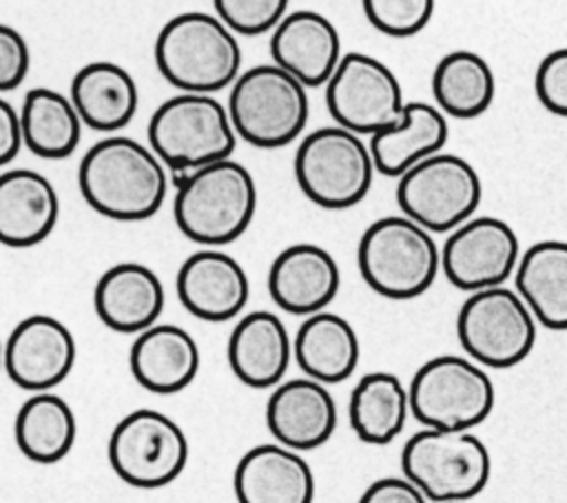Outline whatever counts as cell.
Returning a JSON list of instances; mask_svg holds the SVG:
<instances>
[{
    "label": "cell",
    "mask_w": 567,
    "mask_h": 503,
    "mask_svg": "<svg viewBox=\"0 0 567 503\" xmlns=\"http://www.w3.org/2000/svg\"><path fill=\"white\" fill-rule=\"evenodd\" d=\"M78 186L95 213L117 222H142L162 208L168 175L151 148L131 137L111 135L84 153Z\"/></svg>",
    "instance_id": "obj_1"
},
{
    "label": "cell",
    "mask_w": 567,
    "mask_h": 503,
    "mask_svg": "<svg viewBox=\"0 0 567 503\" xmlns=\"http://www.w3.org/2000/svg\"><path fill=\"white\" fill-rule=\"evenodd\" d=\"M175 188V224L195 244L224 246L235 242L250 226L257 211L255 179L235 160L182 173Z\"/></svg>",
    "instance_id": "obj_2"
},
{
    "label": "cell",
    "mask_w": 567,
    "mask_h": 503,
    "mask_svg": "<svg viewBox=\"0 0 567 503\" xmlns=\"http://www.w3.org/2000/svg\"><path fill=\"white\" fill-rule=\"evenodd\" d=\"M155 64L175 89L210 95L235 84L241 49L235 33L217 16L188 11L162 27L155 40Z\"/></svg>",
    "instance_id": "obj_3"
},
{
    "label": "cell",
    "mask_w": 567,
    "mask_h": 503,
    "mask_svg": "<svg viewBox=\"0 0 567 503\" xmlns=\"http://www.w3.org/2000/svg\"><path fill=\"white\" fill-rule=\"evenodd\" d=\"M363 281L381 297L414 299L423 295L441 270V248L432 233L405 215L374 219L357 246Z\"/></svg>",
    "instance_id": "obj_4"
},
{
    "label": "cell",
    "mask_w": 567,
    "mask_h": 503,
    "mask_svg": "<svg viewBox=\"0 0 567 503\" xmlns=\"http://www.w3.org/2000/svg\"><path fill=\"white\" fill-rule=\"evenodd\" d=\"M235 137L228 109L213 95L202 93L168 97L148 122L151 151L175 175L230 160Z\"/></svg>",
    "instance_id": "obj_5"
},
{
    "label": "cell",
    "mask_w": 567,
    "mask_h": 503,
    "mask_svg": "<svg viewBox=\"0 0 567 503\" xmlns=\"http://www.w3.org/2000/svg\"><path fill=\"white\" fill-rule=\"evenodd\" d=\"M401 470L427 501L465 503L485 490L492 456L472 432L423 428L405 441Z\"/></svg>",
    "instance_id": "obj_6"
},
{
    "label": "cell",
    "mask_w": 567,
    "mask_h": 503,
    "mask_svg": "<svg viewBox=\"0 0 567 503\" xmlns=\"http://www.w3.org/2000/svg\"><path fill=\"white\" fill-rule=\"evenodd\" d=\"M408 399L410 414L423 428L470 432L492 414L496 390L476 361L439 355L419 366L408 386Z\"/></svg>",
    "instance_id": "obj_7"
},
{
    "label": "cell",
    "mask_w": 567,
    "mask_h": 503,
    "mask_svg": "<svg viewBox=\"0 0 567 503\" xmlns=\"http://www.w3.org/2000/svg\"><path fill=\"white\" fill-rule=\"evenodd\" d=\"M310 115L306 86L277 64H257L235 80L228 117L235 133L259 148L290 144Z\"/></svg>",
    "instance_id": "obj_8"
},
{
    "label": "cell",
    "mask_w": 567,
    "mask_h": 503,
    "mask_svg": "<svg viewBox=\"0 0 567 503\" xmlns=\"http://www.w3.org/2000/svg\"><path fill=\"white\" fill-rule=\"evenodd\" d=\"M370 146L341 126L308 133L295 153V179L301 193L321 208L357 206L374 177Z\"/></svg>",
    "instance_id": "obj_9"
},
{
    "label": "cell",
    "mask_w": 567,
    "mask_h": 503,
    "mask_svg": "<svg viewBox=\"0 0 567 503\" xmlns=\"http://www.w3.org/2000/svg\"><path fill=\"white\" fill-rule=\"evenodd\" d=\"M456 337L472 361L503 370L529 357L536 319L516 290L496 286L465 297L456 315Z\"/></svg>",
    "instance_id": "obj_10"
},
{
    "label": "cell",
    "mask_w": 567,
    "mask_h": 503,
    "mask_svg": "<svg viewBox=\"0 0 567 503\" xmlns=\"http://www.w3.org/2000/svg\"><path fill=\"white\" fill-rule=\"evenodd\" d=\"M483 197L476 168L452 153H436L399 177L401 213L427 233H452L474 217Z\"/></svg>",
    "instance_id": "obj_11"
},
{
    "label": "cell",
    "mask_w": 567,
    "mask_h": 503,
    "mask_svg": "<svg viewBox=\"0 0 567 503\" xmlns=\"http://www.w3.org/2000/svg\"><path fill=\"white\" fill-rule=\"evenodd\" d=\"M106 454L113 472L124 483L155 490L173 483L184 472L188 439L164 412L140 408L113 428Z\"/></svg>",
    "instance_id": "obj_12"
},
{
    "label": "cell",
    "mask_w": 567,
    "mask_h": 503,
    "mask_svg": "<svg viewBox=\"0 0 567 503\" xmlns=\"http://www.w3.org/2000/svg\"><path fill=\"white\" fill-rule=\"evenodd\" d=\"M326 106L337 126L372 137L401 117L405 100L388 64L365 53H346L326 84Z\"/></svg>",
    "instance_id": "obj_13"
},
{
    "label": "cell",
    "mask_w": 567,
    "mask_h": 503,
    "mask_svg": "<svg viewBox=\"0 0 567 503\" xmlns=\"http://www.w3.org/2000/svg\"><path fill=\"white\" fill-rule=\"evenodd\" d=\"M520 246L514 228L492 215H478L461 224L441 248L445 279L465 292L503 286L516 273Z\"/></svg>",
    "instance_id": "obj_14"
},
{
    "label": "cell",
    "mask_w": 567,
    "mask_h": 503,
    "mask_svg": "<svg viewBox=\"0 0 567 503\" xmlns=\"http://www.w3.org/2000/svg\"><path fill=\"white\" fill-rule=\"evenodd\" d=\"M71 330L51 315H29L16 324L4 341V370L29 392H49L62 383L75 363Z\"/></svg>",
    "instance_id": "obj_15"
},
{
    "label": "cell",
    "mask_w": 567,
    "mask_h": 503,
    "mask_svg": "<svg viewBox=\"0 0 567 503\" xmlns=\"http://www.w3.org/2000/svg\"><path fill=\"white\" fill-rule=\"evenodd\" d=\"M182 306L204 321H228L237 317L250 292L241 264L221 250H197L184 259L175 279Z\"/></svg>",
    "instance_id": "obj_16"
},
{
    "label": "cell",
    "mask_w": 567,
    "mask_h": 503,
    "mask_svg": "<svg viewBox=\"0 0 567 503\" xmlns=\"http://www.w3.org/2000/svg\"><path fill=\"white\" fill-rule=\"evenodd\" d=\"M341 273L337 259L321 246L301 242L284 248L270 264V299L290 315H317L339 292Z\"/></svg>",
    "instance_id": "obj_17"
},
{
    "label": "cell",
    "mask_w": 567,
    "mask_h": 503,
    "mask_svg": "<svg viewBox=\"0 0 567 503\" xmlns=\"http://www.w3.org/2000/svg\"><path fill=\"white\" fill-rule=\"evenodd\" d=\"M266 425L279 445L295 452L315 450L337 428V403L323 383L308 377L288 379L268 397Z\"/></svg>",
    "instance_id": "obj_18"
},
{
    "label": "cell",
    "mask_w": 567,
    "mask_h": 503,
    "mask_svg": "<svg viewBox=\"0 0 567 503\" xmlns=\"http://www.w3.org/2000/svg\"><path fill=\"white\" fill-rule=\"evenodd\" d=\"M270 55L279 69L306 89L328 84L341 62V38L334 24L310 9L288 13L270 38Z\"/></svg>",
    "instance_id": "obj_19"
},
{
    "label": "cell",
    "mask_w": 567,
    "mask_h": 503,
    "mask_svg": "<svg viewBox=\"0 0 567 503\" xmlns=\"http://www.w3.org/2000/svg\"><path fill=\"white\" fill-rule=\"evenodd\" d=\"M233 490L237 503H312L315 474L299 452L261 443L237 461Z\"/></svg>",
    "instance_id": "obj_20"
},
{
    "label": "cell",
    "mask_w": 567,
    "mask_h": 503,
    "mask_svg": "<svg viewBox=\"0 0 567 503\" xmlns=\"http://www.w3.org/2000/svg\"><path fill=\"white\" fill-rule=\"evenodd\" d=\"M100 321L124 335H140L155 326L164 308V286L155 270L137 261H120L102 273L93 290Z\"/></svg>",
    "instance_id": "obj_21"
},
{
    "label": "cell",
    "mask_w": 567,
    "mask_h": 503,
    "mask_svg": "<svg viewBox=\"0 0 567 503\" xmlns=\"http://www.w3.org/2000/svg\"><path fill=\"white\" fill-rule=\"evenodd\" d=\"M58 215V193L42 173L31 168L0 173V244L35 246L51 235Z\"/></svg>",
    "instance_id": "obj_22"
},
{
    "label": "cell",
    "mask_w": 567,
    "mask_h": 503,
    "mask_svg": "<svg viewBox=\"0 0 567 503\" xmlns=\"http://www.w3.org/2000/svg\"><path fill=\"white\" fill-rule=\"evenodd\" d=\"M292 359V339L270 310L244 315L228 337V366L248 388L279 386Z\"/></svg>",
    "instance_id": "obj_23"
},
{
    "label": "cell",
    "mask_w": 567,
    "mask_h": 503,
    "mask_svg": "<svg viewBox=\"0 0 567 503\" xmlns=\"http://www.w3.org/2000/svg\"><path fill=\"white\" fill-rule=\"evenodd\" d=\"M133 379L148 392L175 394L199 370L197 341L175 324H155L140 332L128 352Z\"/></svg>",
    "instance_id": "obj_24"
},
{
    "label": "cell",
    "mask_w": 567,
    "mask_h": 503,
    "mask_svg": "<svg viewBox=\"0 0 567 503\" xmlns=\"http://www.w3.org/2000/svg\"><path fill=\"white\" fill-rule=\"evenodd\" d=\"M447 117L427 102H405L401 117L370 137L374 168L401 177L419 162L441 153L447 142Z\"/></svg>",
    "instance_id": "obj_25"
},
{
    "label": "cell",
    "mask_w": 567,
    "mask_h": 503,
    "mask_svg": "<svg viewBox=\"0 0 567 503\" xmlns=\"http://www.w3.org/2000/svg\"><path fill=\"white\" fill-rule=\"evenodd\" d=\"M71 102L82 124L115 133L124 129L137 111V84L133 75L115 62H89L71 80Z\"/></svg>",
    "instance_id": "obj_26"
},
{
    "label": "cell",
    "mask_w": 567,
    "mask_h": 503,
    "mask_svg": "<svg viewBox=\"0 0 567 503\" xmlns=\"http://www.w3.org/2000/svg\"><path fill=\"white\" fill-rule=\"evenodd\" d=\"M359 337L337 312H317L303 319L292 339V359L308 379L319 383L346 381L359 363Z\"/></svg>",
    "instance_id": "obj_27"
},
{
    "label": "cell",
    "mask_w": 567,
    "mask_h": 503,
    "mask_svg": "<svg viewBox=\"0 0 567 503\" xmlns=\"http://www.w3.org/2000/svg\"><path fill=\"white\" fill-rule=\"evenodd\" d=\"M514 284L538 324L567 330V242L532 244L518 259Z\"/></svg>",
    "instance_id": "obj_28"
},
{
    "label": "cell",
    "mask_w": 567,
    "mask_h": 503,
    "mask_svg": "<svg viewBox=\"0 0 567 503\" xmlns=\"http://www.w3.org/2000/svg\"><path fill=\"white\" fill-rule=\"evenodd\" d=\"M408 414V388L392 372H368L350 392V428L363 443L385 445L394 441L403 432Z\"/></svg>",
    "instance_id": "obj_29"
},
{
    "label": "cell",
    "mask_w": 567,
    "mask_h": 503,
    "mask_svg": "<svg viewBox=\"0 0 567 503\" xmlns=\"http://www.w3.org/2000/svg\"><path fill=\"white\" fill-rule=\"evenodd\" d=\"M20 452L40 465L62 461L78 434V423L71 406L53 392L31 394L16 414L13 425Z\"/></svg>",
    "instance_id": "obj_30"
},
{
    "label": "cell",
    "mask_w": 567,
    "mask_h": 503,
    "mask_svg": "<svg viewBox=\"0 0 567 503\" xmlns=\"http://www.w3.org/2000/svg\"><path fill=\"white\" fill-rule=\"evenodd\" d=\"M432 95L443 115L472 120L492 106L496 78L487 60L478 53L452 51L434 66Z\"/></svg>",
    "instance_id": "obj_31"
},
{
    "label": "cell",
    "mask_w": 567,
    "mask_h": 503,
    "mask_svg": "<svg viewBox=\"0 0 567 503\" xmlns=\"http://www.w3.org/2000/svg\"><path fill=\"white\" fill-rule=\"evenodd\" d=\"M22 144L38 157H69L82 135V120L71 102L53 89H31L20 109Z\"/></svg>",
    "instance_id": "obj_32"
},
{
    "label": "cell",
    "mask_w": 567,
    "mask_h": 503,
    "mask_svg": "<svg viewBox=\"0 0 567 503\" xmlns=\"http://www.w3.org/2000/svg\"><path fill=\"white\" fill-rule=\"evenodd\" d=\"M363 13L377 31L390 38H410L427 27L434 13V2L432 0H365Z\"/></svg>",
    "instance_id": "obj_33"
},
{
    "label": "cell",
    "mask_w": 567,
    "mask_h": 503,
    "mask_svg": "<svg viewBox=\"0 0 567 503\" xmlns=\"http://www.w3.org/2000/svg\"><path fill=\"white\" fill-rule=\"evenodd\" d=\"M217 18L239 35L275 31L288 16L286 0H215Z\"/></svg>",
    "instance_id": "obj_34"
},
{
    "label": "cell",
    "mask_w": 567,
    "mask_h": 503,
    "mask_svg": "<svg viewBox=\"0 0 567 503\" xmlns=\"http://www.w3.org/2000/svg\"><path fill=\"white\" fill-rule=\"evenodd\" d=\"M538 102L554 115L567 117V47L549 51L534 78Z\"/></svg>",
    "instance_id": "obj_35"
},
{
    "label": "cell",
    "mask_w": 567,
    "mask_h": 503,
    "mask_svg": "<svg viewBox=\"0 0 567 503\" xmlns=\"http://www.w3.org/2000/svg\"><path fill=\"white\" fill-rule=\"evenodd\" d=\"M29 62L31 55L22 33L9 24H0V93L22 84Z\"/></svg>",
    "instance_id": "obj_36"
},
{
    "label": "cell",
    "mask_w": 567,
    "mask_h": 503,
    "mask_svg": "<svg viewBox=\"0 0 567 503\" xmlns=\"http://www.w3.org/2000/svg\"><path fill=\"white\" fill-rule=\"evenodd\" d=\"M359 503H427V499L405 476H383L363 490Z\"/></svg>",
    "instance_id": "obj_37"
},
{
    "label": "cell",
    "mask_w": 567,
    "mask_h": 503,
    "mask_svg": "<svg viewBox=\"0 0 567 503\" xmlns=\"http://www.w3.org/2000/svg\"><path fill=\"white\" fill-rule=\"evenodd\" d=\"M22 146V129L20 113L0 97V166L9 164Z\"/></svg>",
    "instance_id": "obj_38"
},
{
    "label": "cell",
    "mask_w": 567,
    "mask_h": 503,
    "mask_svg": "<svg viewBox=\"0 0 567 503\" xmlns=\"http://www.w3.org/2000/svg\"><path fill=\"white\" fill-rule=\"evenodd\" d=\"M0 368H4V343L0 341Z\"/></svg>",
    "instance_id": "obj_39"
}]
</instances>
